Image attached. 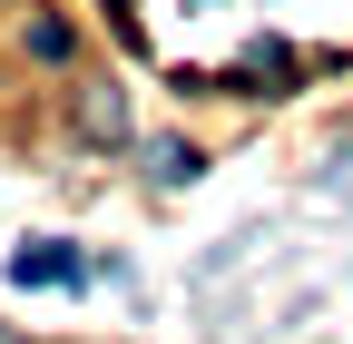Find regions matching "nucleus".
<instances>
[{
  "instance_id": "20e7f679",
  "label": "nucleus",
  "mask_w": 353,
  "mask_h": 344,
  "mask_svg": "<svg viewBox=\"0 0 353 344\" xmlns=\"http://www.w3.org/2000/svg\"><path fill=\"white\" fill-rule=\"evenodd\" d=\"M0 344H20V334H10V325H0Z\"/></svg>"
},
{
  "instance_id": "f03ea898",
  "label": "nucleus",
  "mask_w": 353,
  "mask_h": 344,
  "mask_svg": "<svg viewBox=\"0 0 353 344\" xmlns=\"http://www.w3.org/2000/svg\"><path fill=\"white\" fill-rule=\"evenodd\" d=\"M196 167H206V157H196L187 138H157V148H148V178H157V187H187Z\"/></svg>"
},
{
  "instance_id": "7ed1b4c3",
  "label": "nucleus",
  "mask_w": 353,
  "mask_h": 344,
  "mask_svg": "<svg viewBox=\"0 0 353 344\" xmlns=\"http://www.w3.org/2000/svg\"><path fill=\"white\" fill-rule=\"evenodd\" d=\"M79 128H88V138H108V148H118V138H128V108H118V99H88V108H79Z\"/></svg>"
},
{
  "instance_id": "f257e3e1",
  "label": "nucleus",
  "mask_w": 353,
  "mask_h": 344,
  "mask_svg": "<svg viewBox=\"0 0 353 344\" xmlns=\"http://www.w3.org/2000/svg\"><path fill=\"white\" fill-rule=\"evenodd\" d=\"M88 276V256L69 246V236H30L20 256H10V285H79Z\"/></svg>"
}]
</instances>
